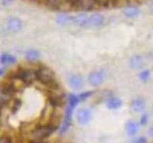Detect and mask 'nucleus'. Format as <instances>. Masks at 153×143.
<instances>
[{
	"label": "nucleus",
	"mask_w": 153,
	"mask_h": 143,
	"mask_svg": "<svg viewBox=\"0 0 153 143\" xmlns=\"http://www.w3.org/2000/svg\"><path fill=\"white\" fill-rule=\"evenodd\" d=\"M16 62V58L12 55L3 54L0 56V63L3 65H11V64H14Z\"/></svg>",
	"instance_id": "nucleus-19"
},
{
	"label": "nucleus",
	"mask_w": 153,
	"mask_h": 143,
	"mask_svg": "<svg viewBox=\"0 0 153 143\" xmlns=\"http://www.w3.org/2000/svg\"><path fill=\"white\" fill-rule=\"evenodd\" d=\"M25 56H26V59L28 61H31V62H33V61H36L39 59L40 57V52H38L37 50H35V49H30V50H27L26 52H25Z\"/></svg>",
	"instance_id": "nucleus-18"
},
{
	"label": "nucleus",
	"mask_w": 153,
	"mask_h": 143,
	"mask_svg": "<svg viewBox=\"0 0 153 143\" xmlns=\"http://www.w3.org/2000/svg\"><path fill=\"white\" fill-rule=\"evenodd\" d=\"M106 77H107V73L105 70L103 69L95 70L90 73L88 76V82L90 85L94 86V87H97V86L102 84L105 81V79H106Z\"/></svg>",
	"instance_id": "nucleus-3"
},
{
	"label": "nucleus",
	"mask_w": 153,
	"mask_h": 143,
	"mask_svg": "<svg viewBox=\"0 0 153 143\" xmlns=\"http://www.w3.org/2000/svg\"><path fill=\"white\" fill-rule=\"evenodd\" d=\"M79 100H80V99H79V97H78V95L71 94V95H70V97H69V106L72 107L73 109H75V107L79 104Z\"/></svg>",
	"instance_id": "nucleus-21"
},
{
	"label": "nucleus",
	"mask_w": 153,
	"mask_h": 143,
	"mask_svg": "<svg viewBox=\"0 0 153 143\" xmlns=\"http://www.w3.org/2000/svg\"><path fill=\"white\" fill-rule=\"evenodd\" d=\"M98 0H79L76 8L82 10L84 12H90L99 6Z\"/></svg>",
	"instance_id": "nucleus-7"
},
{
	"label": "nucleus",
	"mask_w": 153,
	"mask_h": 143,
	"mask_svg": "<svg viewBox=\"0 0 153 143\" xmlns=\"http://www.w3.org/2000/svg\"><path fill=\"white\" fill-rule=\"evenodd\" d=\"M106 17L100 13L90 14V28H99L106 24Z\"/></svg>",
	"instance_id": "nucleus-9"
},
{
	"label": "nucleus",
	"mask_w": 153,
	"mask_h": 143,
	"mask_svg": "<svg viewBox=\"0 0 153 143\" xmlns=\"http://www.w3.org/2000/svg\"><path fill=\"white\" fill-rule=\"evenodd\" d=\"M91 94H92V93H91V92L83 93V94H79V99H80V100H84V99H86V98H88Z\"/></svg>",
	"instance_id": "nucleus-23"
},
{
	"label": "nucleus",
	"mask_w": 153,
	"mask_h": 143,
	"mask_svg": "<svg viewBox=\"0 0 153 143\" xmlns=\"http://www.w3.org/2000/svg\"><path fill=\"white\" fill-rule=\"evenodd\" d=\"M45 6L52 10H59L62 7L65 0H42Z\"/></svg>",
	"instance_id": "nucleus-14"
},
{
	"label": "nucleus",
	"mask_w": 153,
	"mask_h": 143,
	"mask_svg": "<svg viewBox=\"0 0 153 143\" xmlns=\"http://www.w3.org/2000/svg\"><path fill=\"white\" fill-rule=\"evenodd\" d=\"M13 0H3V4L4 5H9L10 3H12Z\"/></svg>",
	"instance_id": "nucleus-28"
},
{
	"label": "nucleus",
	"mask_w": 153,
	"mask_h": 143,
	"mask_svg": "<svg viewBox=\"0 0 153 143\" xmlns=\"http://www.w3.org/2000/svg\"><path fill=\"white\" fill-rule=\"evenodd\" d=\"M148 135H149L150 136H152L153 137V126L152 127H150V129L148 130Z\"/></svg>",
	"instance_id": "nucleus-27"
},
{
	"label": "nucleus",
	"mask_w": 153,
	"mask_h": 143,
	"mask_svg": "<svg viewBox=\"0 0 153 143\" xmlns=\"http://www.w3.org/2000/svg\"><path fill=\"white\" fill-rule=\"evenodd\" d=\"M150 77V72L148 70H143L142 71L140 74H139V78L143 81H146Z\"/></svg>",
	"instance_id": "nucleus-22"
},
{
	"label": "nucleus",
	"mask_w": 153,
	"mask_h": 143,
	"mask_svg": "<svg viewBox=\"0 0 153 143\" xmlns=\"http://www.w3.org/2000/svg\"><path fill=\"white\" fill-rule=\"evenodd\" d=\"M68 83H69V86L73 90L79 91L80 89H82L83 87V79L78 74H71L68 78Z\"/></svg>",
	"instance_id": "nucleus-10"
},
{
	"label": "nucleus",
	"mask_w": 153,
	"mask_h": 143,
	"mask_svg": "<svg viewBox=\"0 0 153 143\" xmlns=\"http://www.w3.org/2000/svg\"><path fill=\"white\" fill-rule=\"evenodd\" d=\"M13 78L20 82L30 85L36 78V72L29 69H19L13 74Z\"/></svg>",
	"instance_id": "nucleus-2"
},
{
	"label": "nucleus",
	"mask_w": 153,
	"mask_h": 143,
	"mask_svg": "<svg viewBox=\"0 0 153 143\" xmlns=\"http://www.w3.org/2000/svg\"><path fill=\"white\" fill-rule=\"evenodd\" d=\"M23 27V22L20 18L18 17H11L7 21V28L10 32H19Z\"/></svg>",
	"instance_id": "nucleus-8"
},
{
	"label": "nucleus",
	"mask_w": 153,
	"mask_h": 143,
	"mask_svg": "<svg viewBox=\"0 0 153 143\" xmlns=\"http://www.w3.org/2000/svg\"><path fill=\"white\" fill-rule=\"evenodd\" d=\"M36 72V78L39 81L40 83L44 84L51 89L59 88V85L56 82L55 74L50 68L48 67H40Z\"/></svg>",
	"instance_id": "nucleus-1"
},
{
	"label": "nucleus",
	"mask_w": 153,
	"mask_h": 143,
	"mask_svg": "<svg viewBox=\"0 0 153 143\" xmlns=\"http://www.w3.org/2000/svg\"><path fill=\"white\" fill-rule=\"evenodd\" d=\"M3 73H4V70L3 69H0V76L3 74Z\"/></svg>",
	"instance_id": "nucleus-29"
},
{
	"label": "nucleus",
	"mask_w": 153,
	"mask_h": 143,
	"mask_svg": "<svg viewBox=\"0 0 153 143\" xmlns=\"http://www.w3.org/2000/svg\"><path fill=\"white\" fill-rule=\"evenodd\" d=\"M139 124L135 121H128L126 125V131L127 135L129 136H134L136 135L139 131Z\"/></svg>",
	"instance_id": "nucleus-17"
},
{
	"label": "nucleus",
	"mask_w": 153,
	"mask_h": 143,
	"mask_svg": "<svg viewBox=\"0 0 153 143\" xmlns=\"http://www.w3.org/2000/svg\"><path fill=\"white\" fill-rule=\"evenodd\" d=\"M122 105H123L122 99H120L118 97H111V98H109L107 100V102H106V106L110 110L120 109V108L122 107Z\"/></svg>",
	"instance_id": "nucleus-15"
},
{
	"label": "nucleus",
	"mask_w": 153,
	"mask_h": 143,
	"mask_svg": "<svg viewBox=\"0 0 153 143\" xmlns=\"http://www.w3.org/2000/svg\"><path fill=\"white\" fill-rule=\"evenodd\" d=\"M76 119H78L79 123L81 124V125H86L92 119V114H91L89 109H79L78 113H76Z\"/></svg>",
	"instance_id": "nucleus-6"
},
{
	"label": "nucleus",
	"mask_w": 153,
	"mask_h": 143,
	"mask_svg": "<svg viewBox=\"0 0 153 143\" xmlns=\"http://www.w3.org/2000/svg\"><path fill=\"white\" fill-rule=\"evenodd\" d=\"M56 130V128H54L50 124L47 125H41L39 127L36 128L35 130L32 132V136L33 137V139L36 140H42L45 137L49 136L51 133Z\"/></svg>",
	"instance_id": "nucleus-4"
},
{
	"label": "nucleus",
	"mask_w": 153,
	"mask_h": 143,
	"mask_svg": "<svg viewBox=\"0 0 153 143\" xmlns=\"http://www.w3.org/2000/svg\"><path fill=\"white\" fill-rule=\"evenodd\" d=\"M73 24L81 28H90V14L79 13L73 16Z\"/></svg>",
	"instance_id": "nucleus-5"
},
{
	"label": "nucleus",
	"mask_w": 153,
	"mask_h": 143,
	"mask_svg": "<svg viewBox=\"0 0 153 143\" xmlns=\"http://www.w3.org/2000/svg\"><path fill=\"white\" fill-rule=\"evenodd\" d=\"M56 21L60 26H67L73 24V16L69 15V14H59L56 18Z\"/></svg>",
	"instance_id": "nucleus-12"
},
{
	"label": "nucleus",
	"mask_w": 153,
	"mask_h": 143,
	"mask_svg": "<svg viewBox=\"0 0 153 143\" xmlns=\"http://www.w3.org/2000/svg\"><path fill=\"white\" fill-rule=\"evenodd\" d=\"M148 120V116H147V114H143V116L141 117V124L142 125H146V122Z\"/></svg>",
	"instance_id": "nucleus-24"
},
{
	"label": "nucleus",
	"mask_w": 153,
	"mask_h": 143,
	"mask_svg": "<svg viewBox=\"0 0 153 143\" xmlns=\"http://www.w3.org/2000/svg\"><path fill=\"white\" fill-rule=\"evenodd\" d=\"M129 66L133 70H140L143 69L145 66V59L140 55H134L129 59Z\"/></svg>",
	"instance_id": "nucleus-11"
},
{
	"label": "nucleus",
	"mask_w": 153,
	"mask_h": 143,
	"mask_svg": "<svg viewBox=\"0 0 153 143\" xmlns=\"http://www.w3.org/2000/svg\"><path fill=\"white\" fill-rule=\"evenodd\" d=\"M20 106H21V101L19 99L16 98V99L13 100L11 105H10V109H11V111L13 113H16L18 111V109L20 108Z\"/></svg>",
	"instance_id": "nucleus-20"
},
{
	"label": "nucleus",
	"mask_w": 153,
	"mask_h": 143,
	"mask_svg": "<svg viewBox=\"0 0 153 143\" xmlns=\"http://www.w3.org/2000/svg\"><path fill=\"white\" fill-rule=\"evenodd\" d=\"M140 10H139L137 7H127L123 10V15L127 17V18H136L139 16V14H140Z\"/></svg>",
	"instance_id": "nucleus-13"
},
{
	"label": "nucleus",
	"mask_w": 153,
	"mask_h": 143,
	"mask_svg": "<svg viewBox=\"0 0 153 143\" xmlns=\"http://www.w3.org/2000/svg\"><path fill=\"white\" fill-rule=\"evenodd\" d=\"M136 143H146V138L143 137V136H142V137H139Z\"/></svg>",
	"instance_id": "nucleus-26"
},
{
	"label": "nucleus",
	"mask_w": 153,
	"mask_h": 143,
	"mask_svg": "<svg viewBox=\"0 0 153 143\" xmlns=\"http://www.w3.org/2000/svg\"><path fill=\"white\" fill-rule=\"evenodd\" d=\"M78 1H79V0H65L66 3H68L70 6L75 7V8L76 6V4H78Z\"/></svg>",
	"instance_id": "nucleus-25"
},
{
	"label": "nucleus",
	"mask_w": 153,
	"mask_h": 143,
	"mask_svg": "<svg viewBox=\"0 0 153 143\" xmlns=\"http://www.w3.org/2000/svg\"><path fill=\"white\" fill-rule=\"evenodd\" d=\"M131 108L135 112H142L146 108V102L143 98H135L131 102Z\"/></svg>",
	"instance_id": "nucleus-16"
}]
</instances>
